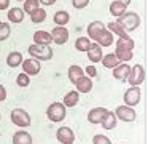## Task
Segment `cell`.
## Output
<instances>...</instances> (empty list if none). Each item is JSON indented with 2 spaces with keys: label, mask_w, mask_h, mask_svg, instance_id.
<instances>
[{
  "label": "cell",
  "mask_w": 148,
  "mask_h": 144,
  "mask_svg": "<svg viewBox=\"0 0 148 144\" xmlns=\"http://www.w3.org/2000/svg\"><path fill=\"white\" fill-rule=\"evenodd\" d=\"M91 47V40L88 37H78L75 40V48L77 51H88Z\"/></svg>",
  "instance_id": "f546056e"
},
{
  "label": "cell",
  "mask_w": 148,
  "mask_h": 144,
  "mask_svg": "<svg viewBox=\"0 0 148 144\" xmlns=\"http://www.w3.org/2000/svg\"><path fill=\"white\" fill-rule=\"evenodd\" d=\"M7 16H8V21H10V22L19 24V22H23L26 13L23 11V8H10V11H8Z\"/></svg>",
  "instance_id": "ffe728a7"
},
{
  "label": "cell",
  "mask_w": 148,
  "mask_h": 144,
  "mask_svg": "<svg viewBox=\"0 0 148 144\" xmlns=\"http://www.w3.org/2000/svg\"><path fill=\"white\" fill-rule=\"evenodd\" d=\"M105 29H107V26L103 24L102 21H92L89 26H88V38H89V40L92 38V40L96 42L97 37H99Z\"/></svg>",
  "instance_id": "7c38bea8"
},
{
  "label": "cell",
  "mask_w": 148,
  "mask_h": 144,
  "mask_svg": "<svg viewBox=\"0 0 148 144\" xmlns=\"http://www.w3.org/2000/svg\"><path fill=\"white\" fill-rule=\"evenodd\" d=\"M27 51H29L30 58H34V59L37 61H49L53 58V50L49 45H30L29 48H27Z\"/></svg>",
  "instance_id": "7a4b0ae2"
},
{
  "label": "cell",
  "mask_w": 148,
  "mask_h": 144,
  "mask_svg": "<svg viewBox=\"0 0 148 144\" xmlns=\"http://www.w3.org/2000/svg\"><path fill=\"white\" fill-rule=\"evenodd\" d=\"M10 6V0H0V10H7Z\"/></svg>",
  "instance_id": "f35d334b"
},
{
  "label": "cell",
  "mask_w": 148,
  "mask_h": 144,
  "mask_svg": "<svg viewBox=\"0 0 148 144\" xmlns=\"http://www.w3.org/2000/svg\"><path fill=\"white\" fill-rule=\"evenodd\" d=\"M65 106L62 102H51L46 109V117L49 122H62L65 118Z\"/></svg>",
  "instance_id": "3957f363"
},
{
  "label": "cell",
  "mask_w": 148,
  "mask_h": 144,
  "mask_svg": "<svg viewBox=\"0 0 148 144\" xmlns=\"http://www.w3.org/2000/svg\"><path fill=\"white\" fill-rule=\"evenodd\" d=\"M115 56L118 58L119 63H127V61L132 59V56H134V53L129 50H121V48H116L115 50Z\"/></svg>",
  "instance_id": "83f0119b"
},
{
  "label": "cell",
  "mask_w": 148,
  "mask_h": 144,
  "mask_svg": "<svg viewBox=\"0 0 148 144\" xmlns=\"http://www.w3.org/2000/svg\"><path fill=\"white\" fill-rule=\"evenodd\" d=\"M134 47H135L134 38H131L129 35H126V37H118V40H116V48L132 51V50H134Z\"/></svg>",
  "instance_id": "7402d4cb"
},
{
  "label": "cell",
  "mask_w": 148,
  "mask_h": 144,
  "mask_svg": "<svg viewBox=\"0 0 148 144\" xmlns=\"http://www.w3.org/2000/svg\"><path fill=\"white\" fill-rule=\"evenodd\" d=\"M23 54H21V51H11V53H8L7 56V64L10 67H18L19 64H23Z\"/></svg>",
  "instance_id": "603a6c76"
},
{
  "label": "cell",
  "mask_w": 148,
  "mask_h": 144,
  "mask_svg": "<svg viewBox=\"0 0 148 144\" xmlns=\"http://www.w3.org/2000/svg\"><path fill=\"white\" fill-rule=\"evenodd\" d=\"M13 144H34V139L29 131L19 130L13 134Z\"/></svg>",
  "instance_id": "e0dca14e"
},
{
  "label": "cell",
  "mask_w": 148,
  "mask_h": 144,
  "mask_svg": "<svg viewBox=\"0 0 148 144\" xmlns=\"http://www.w3.org/2000/svg\"><path fill=\"white\" fill-rule=\"evenodd\" d=\"M72 5H73V8H77V10H83V8H86V6L89 5V0H72Z\"/></svg>",
  "instance_id": "d590c367"
},
{
  "label": "cell",
  "mask_w": 148,
  "mask_h": 144,
  "mask_svg": "<svg viewBox=\"0 0 148 144\" xmlns=\"http://www.w3.org/2000/svg\"><path fill=\"white\" fill-rule=\"evenodd\" d=\"M30 83V77L27 75V74H19V75L16 77V85L21 86V88H26V86H29Z\"/></svg>",
  "instance_id": "836d02e7"
},
{
  "label": "cell",
  "mask_w": 148,
  "mask_h": 144,
  "mask_svg": "<svg viewBox=\"0 0 148 144\" xmlns=\"http://www.w3.org/2000/svg\"><path fill=\"white\" fill-rule=\"evenodd\" d=\"M10 117H11L13 125H16V127H19V128H27V127H30V123H32L30 115L27 114V111H24V109H21V107L13 109L11 114H10Z\"/></svg>",
  "instance_id": "277c9868"
},
{
  "label": "cell",
  "mask_w": 148,
  "mask_h": 144,
  "mask_svg": "<svg viewBox=\"0 0 148 144\" xmlns=\"http://www.w3.org/2000/svg\"><path fill=\"white\" fill-rule=\"evenodd\" d=\"M18 2H19V0H18Z\"/></svg>",
  "instance_id": "b9f144b4"
},
{
  "label": "cell",
  "mask_w": 148,
  "mask_h": 144,
  "mask_svg": "<svg viewBox=\"0 0 148 144\" xmlns=\"http://www.w3.org/2000/svg\"><path fill=\"white\" fill-rule=\"evenodd\" d=\"M56 138L61 144H73L75 143V133L70 127H61L56 131Z\"/></svg>",
  "instance_id": "9c48e42d"
},
{
  "label": "cell",
  "mask_w": 148,
  "mask_h": 144,
  "mask_svg": "<svg viewBox=\"0 0 148 144\" xmlns=\"http://www.w3.org/2000/svg\"><path fill=\"white\" fill-rule=\"evenodd\" d=\"M100 63H102V66L107 67V69H115L119 64V61H118V58L115 56V53H108V54H103Z\"/></svg>",
  "instance_id": "44dd1931"
},
{
  "label": "cell",
  "mask_w": 148,
  "mask_h": 144,
  "mask_svg": "<svg viewBox=\"0 0 148 144\" xmlns=\"http://www.w3.org/2000/svg\"><path fill=\"white\" fill-rule=\"evenodd\" d=\"M37 8H40V3L38 0H24V6H23V11L24 13H29L32 15Z\"/></svg>",
  "instance_id": "1f68e13d"
},
{
  "label": "cell",
  "mask_w": 148,
  "mask_h": 144,
  "mask_svg": "<svg viewBox=\"0 0 148 144\" xmlns=\"http://www.w3.org/2000/svg\"><path fill=\"white\" fill-rule=\"evenodd\" d=\"M129 72H131V66H129V64H124V63H119L118 66L113 69V77H115L116 80L124 82V80H127Z\"/></svg>",
  "instance_id": "4fadbf2b"
},
{
  "label": "cell",
  "mask_w": 148,
  "mask_h": 144,
  "mask_svg": "<svg viewBox=\"0 0 148 144\" xmlns=\"http://www.w3.org/2000/svg\"><path fill=\"white\" fill-rule=\"evenodd\" d=\"M10 32H11V29L8 22H0V42L7 40L10 37Z\"/></svg>",
  "instance_id": "d6a6232c"
},
{
  "label": "cell",
  "mask_w": 148,
  "mask_h": 144,
  "mask_svg": "<svg viewBox=\"0 0 148 144\" xmlns=\"http://www.w3.org/2000/svg\"><path fill=\"white\" fill-rule=\"evenodd\" d=\"M84 72H86V77H96L97 75V69L96 66H92V64H89V66H86V69H84Z\"/></svg>",
  "instance_id": "8d00e7d4"
},
{
  "label": "cell",
  "mask_w": 148,
  "mask_h": 144,
  "mask_svg": "<svg viewBox=\"0 0 148 144\" xmlns=\"http://www.w3.org/2000/svg\"><path fill=\"white\" fill-rule=\"evenodd\" d=\"M113 114H115L116 120H121V122H134L137 118L134 107H129V106H118L113 111Z\"/></svg>",
  "instance_id": "8992f818"
},
{
  "label": "cell",
  "mask_w": 148,
  "mask_h": 144,
  "mask_svg": "<svg viewBox=\"0 0 148 144\" xmlns=\"http://www.w3.org/2000/svg\"><path fill=\"white\" fill-rule=\"evenodd\" d=\"M21 66H23L24 74H27L29 77L37 75V74H40V70H42V64H40V61L34 59V58H29V59H24Z\"/></svg>",
  "instance_id": "30bf717a"
},
{
  "label": "cell",
  "mask_w": 148,
  "mask_h": 144,
  "mask_svg": "<svg viewBox=\"0 0 148 144\" xmlns=\"http://www.w3.org/2000/svg\"><path fill=\"white\" fill-rule=\"evenodd\" d=\"M75 86H77V91L78 93H89L91 90H92V80L89 79V77L83 75L80 77V79L77 80V83H75Z\"/></svg>",
  "instance_id": "2e32d148"
},
{
  "label": "cell",
  "mask_w": 148,
  "mask_h": 144,
  "mask_svg": "<svg viewBox=\"0 0 148 144\" xmlns=\"http://www.w3.org/2000/svg\"><path fill=\"white\" fill-rule=\"evenodd\" d=\"M127 82L131 83V86H138L145 82V69H143L142 64H134V66L131 67Z\"/></svg>",
  "instance_id": "5b68a950"
},
{
  "label": "cell",
  "mask_w": 148,
  "mask_h": 144,
  "mask_svg": "<svg viewBox=\"0 0 148 144\" xmlns=\"http://www.w3.org/2000/svg\"><path fill=\"white\" fill-rule=\"evenodd\" d=\"M84 74H83V69H81L78 64H72L70 67H69V80H70L72 83H77V80L80 79V77H83Z\"/></svg>",
  "instance_id": "cb8c5ba5"
},
{
  "label": "cell",
  "mask_w": 148,
  "mask_h": 144,
  "mask_svg": "<svg viewBox=\"0 0 148 144\" xmlns=\"http://www.w3.org/2000/svg\"><path fill=\"white\" fill-rule=\"evenodd\" d=\"M105 26H108V27H107V31H110L112 34H116L118 37H126V35H127V32H126L124 29H123L121 26H119L118 22H116V21L108 22V24H105Z\"/></svg>",
  "instance_id": "f1b7e54d"
},
{
  "label": "cell",
  "mask_w": 148,
  "mask_h": 144,
  "mask_svg": "<svg viewBox=\"0 0 148 144\" xmlns=\"http://www.w3.org/2000/svg\"><path fill=\"white\" fill-rule=\"evenodd\" d=\"M92 143L94 144H112V141H110V138L105 136V134H96V136L92 138Z\"/></svg>",
  "instance_id": "e575fe53"
},
{
  "label": "cell",
  "mask_w": 148,
  "mask_h": 144,
  "mask_svg": "<svg viewBox=\"0 0 148 144\" xmlns=\"http://www.w3.org/2000/svg\"><path fill=\"white\" fill-rule=\"evenodd\" d=\"M78 101H80V93H78L77 90H70V91L64 96L62 104H64L65 107H75V106L78 104Z\"/></svg>",
  "instance_id": "ac0fdd59"
},
{
  "label": "cell",
  "mask_w": 148,
  "mask_h": 144,
  "mask_svg": "<svg viewBox=\"0 0 148 144\" xmlns=\"http://www.w3.org/2000/svg\"><path fill=\"white\" fill-rule=\"evenodd\" d=\"M107 109L105 107H94V109H91L89 112H88V122L89 123H92V125H99V123H102V120H103V117L107 115Z\"/></svg>",
  "instance_id": "8fae6325"
},
{
  "label": "cell",
  "mask_w": 148,
  "mask_h": 144,
  "mask_svg": "<svg viewBox=\"0 0 148 144\" xmlns=\"http://www.w3.org/2000/svg\"><path fill=\"white\" fill-rule=\"evenodd\" d=\"M30 19H32V22H35V24L43 22V21L46 19V11H45V8H37L35 11L30 15Z\"/></svg>",
  "instance_id": "4dcf8cb0"
},
{
  "label": "cell",
  "mask_w": 148,
  "mask_h": 144,
  "mask_svg": "<svg viewBox=\"0 0 148 144\" xmlns=\"http://www.w3.org/2000/svg\"><path fill=\"white\" fill-rule=\"evenodd\" d=\"M140 98H142V93H140V88L138 86H129L124 93V106H129V107H135V106L140 102Z\"/></svg>",
  "instance_id": "52a82bcc"
},
{
  "label": "cell",
  "mask_w": 148,
  "mask_h": 144,
  "mask_svg": "<svg viewBox=\"0 0 148 144\" xmlns=\"http://www.w3.org/2000/svg\"><path fill=\"white\" fill-rule=\"evenodd\" d=\"M54 22L56 26H65L69 21H70V15H69L67 11H64V10H61V11H56L54 13Z\"/></svg>",
  "instance_id": "4316f807"
},
{
  "label": "cell",
  "mask_w": 148,
  "mask_h": 144,
  "mask_svg": "<svg viewBox=\"0 0 148 144\" xmlns=\"http://www.w3.org/2000/svg\"><path fill=\"white\" fill-rule=\"evenodd\" d=\"M7 99V88H5L2 83H0V102Z\"/></svg>",
  "instance_id": "74e56055"
},
{
  "label": "cell",
  "mask_w": 148,
  "mask_h": 144,
  "mask_svg": "<svg viewBox=\"0 0 148 144\" xmlns=\"http://www.w3.org/2000/svg\"><path fill=\"white\" fill-rule=\"evenodd\" d=\"M126 8H127V6L123 5V3L119 2V0H113V2L110 3V13H112L113 16H116V18H119V16H121L123 13L127 11Z\"/></svg>",
  "instance_id": "484cf974"
},
{
  "label": "cell",
  "mask_w": 148,
  "mask_h": 144,
  "mask_svg": "<svg viewBox=\"0 0 148 144\" xmlns=\"http://www.w3.org/2000/svg\"><path fill=\"white\" fill-rule=\"evenodd\" d=\"M113 42H115V37H113V34H112L110 31H107V29H105V31H103L102 34L97 37L96 43L99 45L100 48H103V47H110Z\"/></svg>",
  "instance_id": "d6986e66"
},
{
  "label": "cell",
  "mask_w": 148,
  "mask_h": 144,
  "mask_svg": "<svg viewBox=\"0 0 148 144\" xmlns=\"http://www.w3.org/2000/svg\"><path fill=\"white\" fill-rule=\"evenodd\" d=\"M116 122H118V120H116L115 114H113L112 111H108V112H107V115L103 117V120H102V123H100V125H102L103 130H113V128L116 127Z\"/></svg>",
  "instance_id": "d4e9b609"
},
{
  "label": "cell",
  "mask_w": 148,
  "mask_h": 144,
  "mask_svg": "<svg viewBox=\"0 0 148 144\" xmlns=\"http://www.w3.org/2000/svg\"><path fill=\"white\" fill-rule=\"evenodd\" d=\"M116 22H118L126 32H132V31H135V29H138V26H140V16L135 11H126V13H123L119 18H116Z\"/></svg>",
  "instance_id": "6da1fadb"
},
{
  "label": "cell",
  "mask_w": 148,
  "mask_h": 144,
  "mask_svg": "<svg viewBox=\"0 0 148 144\" xmlns=\"http://www.w3.org/2000/svg\"><path fill=\"white\" fill-rule=\"evenodd\" d=\"M0 118H2V117H0Z\"/></svg>",
  "instance_id": "7bdbcfd3"
},
{
  "label": "cell",
  "mask_w": 148,
  "mask_h": 144,
  "mask_svg": "<svg viewBox=\"0 0 148 144\" xmlns=\"http://www.w3.org/2000/svg\"><path fill=\"white\" fill-rule=\"evenodd\" d=\"M86 53H88V58H89V61H91V63H94V64L100 63V59H102V56H103L102 48H100L99 45L96 43V42H94V43H91L89 50H88Z\"/></svg>",
  "instance_id": "5bb4252c"
},
{
  "label": "cell",
  "mask_w": 148,
  "mask_h": 144,
  "mask_svg": "<svg viewBox=\"0 0 148 144\" xmlns=\"http://www.w3.org/2000/svg\"><path fill=\"white\" fill-rule=\"evenodd\" d=\"M49 34H51L53 42H54L56 45H64V43H67V40H69V31H67L65 26H54Z\"/></svg>",
  "instance_id": "ba28073f"
},
{
  "label": "cell",
  "mask_w": 148,
  "mask_h": 144,
  "mask_svg": "<svg viewBox=\"0 0 148 144\" xmlns=\"http://www.w3.org/2000/svg\"><path fill=\"white\" fill-rule=\"evenodd\" d=\"M58 0H38V3H43L45 6H49V5H54Z\"/></svg>",
  "instance_id": "ab89813d"
},
{
  "label": "cell",
  "mask_w": 148,
  "mask_h": 144,
  "mask_svg": "<svg viewBox=\"0 0 148 144\" xmlns=\"http://www.w3.org/2000/svg\"><path fill=\"white\" fill-rule=\"evenodd\" d=\"M119 2H121V3H123V5H126V6H127V5H129V3H131V0H119Z\"/></svg>",
  "instance_id": "60d3db41"
},
{
  "label": "cell",
  "mask_w": 148,
  "mask_h": 144,
  "mask_svg": "<svg viewBox=\"0 0 148 144\" xmlns=\"http://www.w3.org/2000/svg\"><path fill=\"white\" fill-rule=\"evenodd\" d=\"M34 43L35 45H49V43H53V37L46 31H35L34 32Z\"/></svg>",
  "instance_id": "9a60e30c"
}]
</instances>
